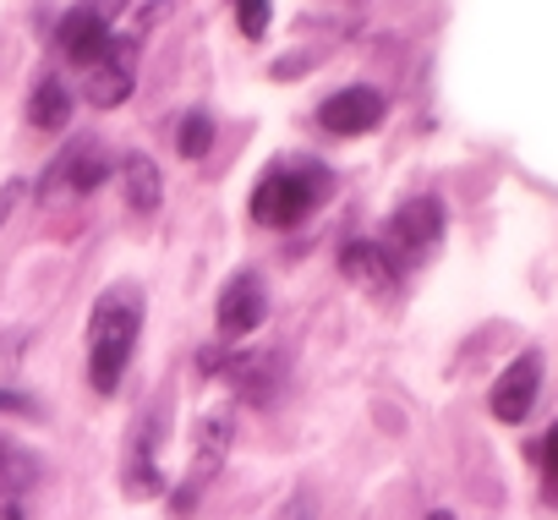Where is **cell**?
I'll return each mask as SVG.
<instances>
[{
	"instance_id": "cell-1",
	"label": "cell",
	"mask_w": 558,
	"mask_h": 520,
	"mask_svg": "<svg viewBox=\"0 0 558 520\" xmlns=\"http://www.w3.org/2000/svg\"><path fill=\"white\" fill-rule=\"evenodd\" d=\"M137 335H143V297L132 286H110L88 318V384H94V395L121 389L132 351H137Z\"/></svg>"
},
{
	"instance_id": "cell-2",
	"label": "cell",
	"mask_w": 558,
	"mask_h": 520,
	"mask_svg": "<svg viewBox=\"0 0 558 520\" xmlns=\"http://www.w3.org/2000/svg\"><path fill=\"white\" fill-rule=\"evenodd\" d=\"M329 192H335L329 165H318V159L279 165V170H268V176L252 186V219L268 225V230H291V225H302Z\"/></svg>"
},
{
	"instance_id": "cell-3",
	"label": "cell",
	"mask_w": 558,
	"mask_h": 520,
	"mask_svg": "<svg viewBox=\"0 0 558 520\" xmlns=\"http://www.w3.org/2000/svg\"><path fill=\"white\" fill-rule=\"evenodd\" d=\"M438 235H444V203H438V197H411V203L389 219L384 252L395 257V264H422V257L438 246Z\"/></svg>"
},
{
	"instance_id": "cell-4",
	"label": "cell",
	"mask_w": 558,
	"mask_h": 520,
	"mask_svg": "<svg viewBox=\"0 0 558 520\" xmlns=\"http://www.w3.org/2000/svg\"><path fill=\"white\" fill-rule=\"evenodd\" d=\"M132 88H137V45L132 39H110V50L83 72V99L94 110H116V105L132 99Z\"/></svg>"
},
{
	"instance_id": "cell-5",
	"label": "cell",
	"mask_w": 558,
	"mask_h": 520,
	"mask_svg": "<svg viewBox=\"0 0 558 520\" xmlns=\"http://www.w3.org/2000/svg\"><path fill=\"white\" fill-rule=\"evenodd\" d=\"M214 318H219V335H225V340L252 335V329L268 318V286H263L252 269L230 275L225 291H219V302H214Z\"/></svg>"
},
{
	"instance_id": "cell-6",
	"label": "cell",
	"mask_w": 558,
	"mask_h": 520,
	"mask_svg": "<svg viewBox=\"0 0 558 520\" xmlns=\"http://www.w3.org/2000/svg\"><path fill=\"white\" fill-rule=\"evenodd\" d=\"M384 121V94L378 88H340L318 105V126L335 137H367Z\"/></svg>"
},
{
	"instance_id": "cell-7",
	"label": "cell",
	"mask_w": 558,
	"mask_h": 520,
	"mask_svg": "<svg viewBox=\"0 0 558 520\" xmlns=\"http://www.w3.org/2000/svg\"><path fill=\"white\" fill-rule=\"evenodd\" d=\"M340 275L367 297H395V286H400V264L384 252V241H345L340 246Z\"/></svg>"
},
{
	"instance_id": "cell-8",
	"label": "cell",
	"mask_w": 558,
	"mask_h": 520,
	"mask_svg": "<svg viewBox=\"0 0 558 520\" xmlns=\"http://www.w3.org/2000/svg\"><path fill=\"white\" fill-rule=\"evenodd\" d=\"M230 378V389L246 400V406H274L279 389H286V362H279L274 351H252V356H225L219 367Z\"/></svg>"
},
{
	"instance_id": "cell-9",
	"label": "cell",
	"mask_w": 558,
	"mask_h": 520,
	"mask_svg": "<svg viewBox=\"0 0 558 520\" xmlns=\"http://www.w3.org/2000/svg\"><path fill=\"white\" fill-rule=\"evenodd\" d=\"M225 455H230V416H225V411H214V416H203V427H197L192 471H186V487H181L175 509H192V498H197V493L214 482V471L225 465Z\"/></svg>"
},
{
	"instance_id": "cell-10",
	"label": "cell",
	"mask_w": 558,
	"mask_h": 520,
	"mask_svg": "<svg viewBox=\"0 0 558 520\" xmlns=\"http://www.w3.org/2000/svg\"><path fill=\"white\" fill-rule=\"evenodd\" d=\"M110 39H116V34H110V23H105L94 7H72V12L61 17V28H56L61 56H66L72 66H83V72H88V66L110 50Z\"/></svg>"
},
{
	"instance_id": "cell-11",
	"label": "cell",
	"mask_w": 558,
	"mask_h": 520,
	"mask_svg": "<svg viewBox=\"0 0 558 520\" xmlns=\"http://www.w3.org/2000/svg\"><path fill=\"white\" fill-rule=\"evenodd\" d=\"M536 389H542V362L525 351V356H514L498 373V384H493V416L498 422H525V411L536 406Z\"/></svg>"
},
{
	"instance_id": "cell-12",
	"label": "cell",
	"mask_w": 558,
	"mask_h": 520,
	"mask_svg": "<svg viewBox=\"0 0 558 520\" xmlns=\"http://www.w3.org/2000/svg\"><path fill=\"white\" fill-rule=\"evenodd\" d=\"M110 176V159H105V148L99 143H77V148H66L56 165H50V176L39 181V197H50L56 186H72V192H94L99 181Z\"/></svg>"
},
{
	"instance_id": "cell-13",
	"label": "cell",
	"mask_w": 558,
	"mask_h": 520,
	"mask_svg": "<svg viewBox=\"0 0 558 520\" xmlns=\"http://www.w3.org/2000/svg\"><path fill=\"white\" fill-rule=\"evenodd\" d=\"M159 406L143 416V427H137V438H132V449H126V465H121V493L126 498H154L159 493V465H154V444H159Z\"/></svg>"
},
{
	"instance_id": "cell-14",
	"label": "cell",
	"mask_w": 558,
	"mask_h": 520,
	"mask_svg": "<svg viewBox=\"0 0 558 520\" xmlns=\"http://www.w3.org/2000/svg\"><path fill=\"white\" fill-rule=\"evenodd\" d=\"M116 176H121V197H126L132 214H159V203H165V176H159V165H154L148 154H126V159L116 165Z\"/></svg>"
},
{
	"instance_id": "cell-15",
	"label": "cell",
	"mask_w": 558,
	"mask_h": 520,
	"mask_svg": "<svg viewBox=\"0 0 558 520\" xmlns=\"http://www.w3.org/2000/svg\"><path fill=\"white\" fill-rule=\"evenodd\" d=\"M39 476H45V460L0 433V504H17L28 487H39Z\"/></svg>"
},
{
	"instance_id": "cell-16",
	"label": "cell",
	"mask_w": 558,
	"mask_h": 520,
	"mask_svg": "<svg viewBox=\"0 0 558 520\" xmlns=\"http://www.w3.org/2000/svg\"><path fill=\"white\" fill-rule=\"evenodd\" d=\"M72 121V94H66V83L61 77H39L34 83V94H28V126L34 132H61Z\"/></svg>"
},
{
	"instance_id": "cell-17",
	"label": "cell",
	"mask_w": 558,
	"mask_h": 520,
	"mask_svg": "<svg viewBox=\"0 0 558 520\" xmlns=\"http://www.w3.org/2000/svg\"><path fill=\"white\" fill-rule=\"evenodd\" d=\"M175 148H181L186 159H203V154L214 148V121H208L203 110H192V116L175 126Z\"/></svg>"
},
{
	"instance_id": "cell-18",
	"label": "cell",
	"mask_w": 558,
	"mask_h": 520,
	"mask_svg": "<svg viewBox=\"0 0 558 520\" xmlns=\"http://www.w3.org/2000/svg\"><path fill=\"white\" fill-rule=\"evenodd\" d=\"M268 17H274V0H235V28L246 39H263L268 34Z\"/></svg>"
},
{
	"instance_id": "cell-19",
	"label": "cell",
	"mask_w": 558,
	"mask_h": 520,
	"mask_svg": "<svg viewBox=\"0 0 558 520\" xmlns=\"http://www.w3.org/2000/svg\"><path fill=\"white\" fill-rule=\"evenodd\" d=\"M542 471H547V487H553V498H558V422H553L547 438H542Z\"/></svg>"
},
{
	"instance_id": "cell-20",
	"label": "cell",
	"mask_w": 558,
	"mask_h": 520,
	"mask_svg": "<svg viewBox=\"0 0 558 520\" xmlns=\"http://www.w3.org/2000/svg\"><path fill=\"white\" fill-rule=\"evenodd\" d=\"M0 416H39V400H28L17 389H0Z\"/></svg>"
},
{
	"instance_id": "cell-21",
	"label": "cell",
	"mask_w": 558,
	"mask_h": 520,
	"mask_svg": "<svg viewBox=\"0 0 558 520\" xmlns=\"http://www.w3.org/2000/svg\"><path fill=\"white\" fill-rule=\"evenodd\" d=\"M23 203V181H7V186H0V225H7L12 219V208Z\"/></svg>"
},
{
	"instance_id": "cell-22",
	"label": "cell",
	"mask_w": 558,
	"mask_h": 520,
	"mask_svg": "<svg viewBox=\"0 0 558 520\" xmlns=\"http://www.w3.org/2000/svg\"><path fill=\"white\" fill-rule=\"evenodd\" d=\"M88 7H94V12H99V17L110 23V12H121V7H126V0H88Z\"/></svg>"
},
{
	"instance_id": "cell-23",
	"label": "cell",
	"mask_w": 558,
	"mask_h": 520,
	"mask_svg": "<svg viewBox=\"0 0 558 520\" xmlns=\"http://www.w3.org/2000/svg\"><path fill=\"white\" fill-rule=\"evenodd\" d=\"M0 520H28V515H23V504H0Z\"/></svg>"
},
{
	"instance_id": "cell-24",
	"label": "cell",
	"mask_w": 558,
	"mask_h": 520,
	"mask_svg": "<svg viewBox=\"0 0 558 520\" xmlns=\"http://www.w3.org/2000/svg\"><path fill=\"white\" fill-rule=\"evenodd\" d=\"M291 520H313V504H307V498H302V504H296V515H291Z\"/></svg>"
},
{
	"instance_id": "cell-25",
	"label": "cell",
	"mask_w": 558,
	"mask_h": 520,
	"mask_svg": "<svg viewBox=\"0 0 558 520\" xmlns=\"http://www.w3.org/2000/svg\"><path fill=\"white\" fill-rule=\"evenodd\" d=\"M427 520H454V515H449V509H433V515H427Z\"/></svg>"
}]
</instances>
